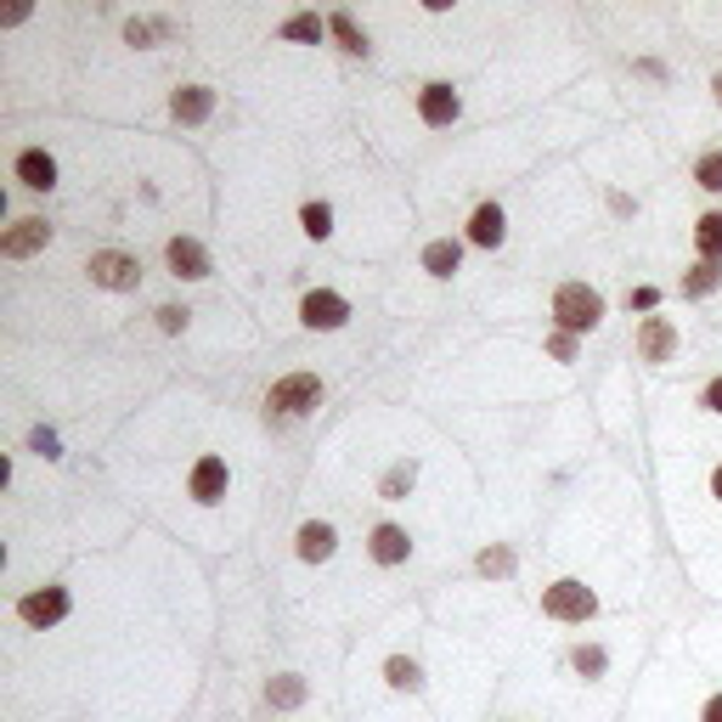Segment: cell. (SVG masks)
Listing matches in <instances>:
<instances>
[{
    "instance_id": "obj_1",
    "label": "cell",
    "mask_w": 722,
    "mask_h": 722,
    "mask_svg": "<svg viewBox=\"0 0 722 722\" xmlns=\"http://www.w3.org/2000/svg\"><path fill=\"white\" fill-rule=\"evenodd\" d=\"M553 322H559V334H593L604 322V293L587 288V282H559V293H553Z\"/></svg>"
},
{
    "instance_id": "obj_2",
    "label": "cell",
    "mask_w": 722,
    "mask_h": 722,
    "mask_svg": "<svg viewBox=\"0 0 722 722\" xmlns=\"http://www.w3.org/2000/svg\"><path fill=\"white\" fill-rule=\"evenodd\" d=\"M316 401H322V378H316V373H288V378L272 384L266 412H272V418H305Z\"/></svg>"
},
{
    "instance_id": "obj_3",
    "label": "cell",
    "mask_w": 722,
    "mask_h": 722,
    "mask_svg": "<svg viewBox=\"0 0 722 722\" xmlns=\"http://www.w3.org/2000/svg\"><path fill=\"white\" fill-rule=\"evenodd\" d=\"M542 610L553 615V621H593L599 615V599H593V587L587 581H553L547 593H542Z\"/></svg>"
},
{
    "instance_id": "obj_4",
    "label": "cell",
    "mask_w": 722,
    "mask_h": 722,
    "mask_svg": "<svg viewBox=\"0 0 722 722\" xmlns=\"http://www.w3.org/2000/svg\"><path fill=\"white\" fill-rule=\"evenodd\" d=\"M85 272H91L96 288L124 293V288H136V282H142V260H136V254H124V249H96Z\"/></svg>"
},
{
    "instance_id": "obj_5",
    "label": "cell",
    "mask_w": 722,
    "mask_h": 722,
    "mask_svg": "<svg viewBox=\"0 0 722 722\" xmlns=\"http://www.w3.org/2000/svg\"><path fill=\"white\" fill-rule=\"evenodd\" d=\"M300 322L305 327H322V334H334V327L350 322V300H345V293H334V288H311L305 300H300Z\"/></svg>"
},
{
    "instance_id": "obj_6",
    "label": "cell",
    "mask_w": 722,
    "mask_h": 722,
    "mask_svg": "<svg viewBox=\"0 0 722 722\" xmlns=\"http://www.w3.org/2000/svg\"><path fill=\"white\" fill-rule=\"evenodd\" d=\"M164 266H170V277H181V282H204L209 277V249L198 238H170L164 243Z\"/></svg>"
},
{
    "instance_id": "obj_7",
    "label": "cell",
    "mask_w": 722,
    "mask_h": 722,
    "mask_svg": "<svg viewBox=\"0 0 722 722\" xmlns=\"http://www.w3.org/2000/svg\"><path fill=\"white\" fill-rule=\"evenodd\" d=\"M46 243H51V226H46L40 215H23V220L7 226V238H0V254H7V260H28V254H40Z\"/></svg>"
},
{
    "instance_id": "obj_8",
    "label": "cell",
    "mask_w": 722,
    "mask_h": 722,
    "mask_svg": "<svg viewBox=\"0 0 722 722\" xmlns=\"http://www.w3.org/2000/svg\"><path fill=\"white\" fill-rule=\"evenodd\" d=\"M17 615L28 627H57L62 615H69V587H40V593H23L17 599Z\"/></svg>"
},
{
    "instance_id": "obj_9",
    "label": "cell",
    "mask_w": 722,
    "mask_h": 722,
    "mask_svg": "<svg viewBox=\"0 0 722 722\" xmlns=\"http://www.w3.org/2000/svg\"><path fill=\"white\" fill-rule=\"evenodd\" d=\"M457 113H464V103H457V91H452L446 80H435V85L418 91V119H423V124L446 130V124H457Z\"/></svg>"
},
{
    "instance_id": "obj_10",
    "label": "cell",
    "mask_w": 722,
    "mask_h": 722,
    "mask_svg": "<svg viewBox=\"0 0 722 722\" xmlns=\"http://www.w3.org/2000/svg\"><path fill=\"white\" fill-rule=\"evenodd\" d=\"M638 356L643 361H672L677 356V322L672 316H643L638 322Z\"/></svg>"
},
{
    "instance_id": "obj_11",
    "label": "cell",
    "mask_w": 722,
    "mask_h": 722,
    "mask_svg": "<svg viewBox=\"0 0 722 722\" xmlns=\"http://www.w3.org/2000/svg\"><path fill=\"white\" fill-rule=\"evenodd\" d=\"M226 485H232V474H226V464H220V457H198V464H192V480H186L192 503L215 508V503L226 497Z\"/></svg>"
},
{
    "instance_id": "obj_12",
    "label": "cell",
    "mask_w": 722,
    "mask_h": 722,
    "mask_svg": "<svg viewBox=\"0 0 722 722\" xmlns=\"http://www.w3.org/2000/svg\"><path fill=\"white\" fill-rule=\"evenodd\" d=\"M293 547H300V559H305V565H322V559H334L339 537H334V525H327V519H305V525H300V537H293Z\"/></svg>"
},
{
    "instance_id": "obj_13",
    "label": "cell",
    "mask_w": 722,
    "mask_h": 722,
    "mask_svg": "<svg viewBox=\"0 0 722 722\" xmlns=\"http://www.w3.org/2000/svg\"><path fill=\"white\" fill-rule=\"evenodd\" d=\"M17 181H23L28 192H51V186H57V158H51L46 147H23V153H17Z\"/></svg>"
},
{
    "instance_id": "obj_14",
    "label": "cell",
    "mask_w": 722,
    "mask_h": 722,
    "mask_svg": "<svg viewBox=\"0 0 722 722\" xmlns=\"http://www.w3.org/2000/svg\"><path fill=\"white\" fill-rule=\"evenodd\" d=\"M170 113H176L181 124H204V119L215 113V91H209V85H181V91L170 96Z\"/></svg>"
},
{
    "instance_id": "obj_15",
    "label": "cell",
    "mask_w": 722,
    "mask_h": 722,
    "mask_svg": "<svg viewBox=\"0 0 722 722\" xmlns=\"http://www.w3.org/2000/svg\"><path fill=\"white\" fill-rule=\"evenodd\" d=\"M503 238H508L503 209H497V204H480V209L469 215V243H474V249H497Z\"/></svg>"
},
{
    "instance_id": "obj_16",
    "label": "cell",
    "mask_w": 722,
    "mask_h": 722,
    "mask_svg": "<svg viewBox=\"0 0 722 722\" xmlns=\"http://www.w3.org/2000/svg\"><path fill=\"white\" fill-rule=\"evenodd\" d=\"M368 553H373L378 565H407L412 542H407V531H401V525H373V542H368Z\"/></svg>"
},
{
    "instance_id": "obj_17",
    "label": "cell",
    "mask_w": 722,
    "mask_h": 722,
    "mask_svg": "<svg viewBox=\"0 0 722 722\" xmlns=\"http://www.w3.org/2000/svg\"><path fill=\"white\" fill-rule=\"evenodd\" d=\"M457 266H464V243H452V238H435L430 249H423V272H430V277H452Z\"/></svg>"
},
{
    "instance_id": "obj_18",
    "label": "cell",
    "mask_w": 722,
    "mask_h": 722,
    "mask_svg": "<svg viewBox=\"0 0 722 722\" xmlns=\"http://www.w3.org/2000/svg\"><path fill=\"white\" fill-rule=\"evenodd\" d=\"M695 249H700V260L722 266V209H711V215L695 220Z\"/></svg>"
},
{
    "instance_id": "obj_19",
    "label": "cell",
    "mask_w": 722,
    "mask_h": 722,
    "mask_svg": "<svg viewBox=\"0 0 722 722\" xmlns=\"http://www.w3.org/2000/svg\"><path fill=\"white\" fill-rule=\"evenodd\" d=\"M327 35H334L350 57H368V28H356L350 12H334V17H327Z\"/></svg>"
},
{
    "instance_id": "obj_20",
    "label": "cell",
    "mask_w": 722,
    "mask_h": 722,
    "mask_svg": "<svg viewBox=\"0 0 722 722\" xmlns=\"http://www.w3.org/2000/svg\"><path fill=\"white\" fill-rule=\"evenodd\" d=\"M384 683H389V688H407V695H418V688H423V666L407 661V654H389V661H384Z\"/></svg>"
},
{
    "instance_id": "obj_21",
    "label": "cell",
    "mask_w": 722,
    "mask_h": 722,
    "mask_svg": "<svg viewBox=\"0 0 722 722\" xmlns=\"http://www.w3.org/2000/svg\"><path fill=\"white\" fill-rule=\"evenodd\" d=\"M266 700L277 706V711H293L305 700V677H293V672H282V677H272V688H266Z\"/></svg>"
},
{
    "instance_id": "obj_22",
    "label": "cell",
    "mask_w": 722,
    "mask_h": 722,
    "mask_svg": "<svg viewBox=\"0 0 722 722\" xmlns=\"http://www.w3.org/2000/svg\"><path fill=\"white\" fill-rule=\"evenodd\" d=\"M717 288H722V266H711V260H700V266L683 277V293H688V300H706V293H717Z\"/></svg>"
},
{
    "instance_id": "obj_23",
    "label": "cell",
    "mask_w": 722,
    "mask_h": 722,
    "mask_svg": "<svg viewBox=\"0 0 722 722\" xmlns=\"http://www.w3.org/2000/svg\"><path fill=\"white\" fill-rule=\"evenodd\" d=\"M124 40H130V46L170 40V23H164V17H130V23H124Z\"/></svg>"
},
{
    "instance_id": "obj_24",
    "label": "cell",
    "mask_w": 722,
    "mask_h": 722,
    "mask_svg": "<svg viewBox=\"0 0 722 722\" xmlns=\"http://www.w3.org/2000/svg\"><path fill=\"white\" fill-rule=\"evenodd\" d=\"M412 480H418V464H396V469H389V474H384V485H378V497H384V503H401V497H407V491H412Z\"/></svg>"
},
{
    "instance_id": "obj_25",
    "label": "cell",
    "mask_w": 722,
    "mask_h": 722,
    "mask_svg": "<svg viewBox=\"0 0 722 722\" xmlns=\"http://www.w3.org/2000/svg\"><path fill=\"white\" fill-rule=\"evenodd\" d=\"M322 35H327V17H316V12H300L282 23V40H322Z\"/></svg>"
},
{
    "instance_id": "obj_26",
    "label": "cell",
    "mask_w": 722,
    "mask_h": 722,
    "mask_svg": "<svg viewBox=\"0 0 722 722\" xmlns=\"http://www.w3.org/2000/svg\"><path fill=\"white\" fill-rule=\"evenodd\" d=\"M300 226H305V238H327V232H334V209H327V204H305L300 209Z\"/></svg>"
},
{
    "instance_id": "obj_27",
    "label": "cell",
    "mask_w": 722,
    "mask_h": 722,
    "mask_svg": "<svg viewBox=\"0 0 722 722\" xmlns=\"http://www.w3.org/2000/svg\"><path fill=\"white\" fill-rule=\"evenodd\" d=\"M695 181H700L706 192H722V147L700 153V164H695Z\"/></svg>"
},
{
    "instance_id": "obj_28",
    "label": "cell",
    "mask_w": 722,
    "mask_h": 722,
    "mask_svg": "<svg viewBox=\"0 0 722 722\" xmlns=\"http://www.w3.org/2000/svg\"><path fill=\"white\" fill-rule=\"evenodd\" d=\"M570 666H576L581 677H599V672H604L610 661H604V649H599V643H581V649L570 654Z\"/></svg>"
},
{
    "instance_id": "obj_29",
    "label": "cell",
    "mask_w": 722,
    "mask_h": 722,
    "mask_svg": "<svg viewBox=\"0 0 722 722\" xmlns=\"http://www.w3.org/2000/svg\"><path fill=\"white\" fill-rule=\"evenodd\" d=\"M480 576H514V553L508 547H485L480 553Z\"/></svg>"
},
{
    "instance_id": "obj_30",
    "label": "cell",
    "mask_w": 722,
    "mask_h": 722,
    "mask_svg": "<svg viewBox=\"0 0 722 722\" xmlns=\"http://www.w3.org/2000/svg\"><path fill=\"white\" fill-rule=\"evenodd\" d=\"M153 316H158V327H164V334H181V327H186V311H181V305H158Z\"/></svg>"
},
{
    "instance_id": "obj_31",
    "label": "cell",
    "mask_w": 722,
    "mask_h": 722,
    "mask_svg": "<svg viewBox=\"0 0 722 722\" xmlns=\"http://www.w3.org/2000/svg\"><path fill=\"white\" fill-rule=\"evenodd\" d=\"M28 452H40V457H62V452H57V435H51V430H35V435H28Z\"/></svg>"
},
{
    "instance_id": "obj_32",
    "label": "cell",
    "mask_w": 722,
    "mask_h": 722,
    "mask_svg": "<svg viewBox=\"0 0 722 722\" xmlns=\"http://www.w3.org/2000/svg\"><path fill=\"white\" fill-rule=\"evenodd\" d=\"M627 305H633V311H654V305H661V293H654V288H633Z\"/></svg>"
},
{
    "instance_id": "obj_33",
    "label": "cell",
    "mask_w": 722,
    "mask_h": 722,
    "mask_svg": "<svg viewBox=\"0 0 722 722\" xmlns=\"http://www.w3.org/2000/svg\"><path fill=\"white\" fill-rule=\"evenodd\" d=\"M559 361H576V334H553V345H547Z\"/></svg>"
},
{
    "instance_id": "obj_34",
    "label": "cell",
    "mask_w": 722,
    "mask_h": 722,
    "mask_svg": "<svg viewBox=\"0 0 722 722\" xmlns=\"http://www.w3.org/2000/svg\"><path fill=\"white\" fill-rule=\"evenodd\" d=\"M700 407L722 418V378H711V384H706V396H700Z\"/></svg>"
},
{
    "instance_id": "obj_35",
    "label": "cell",
    "mask_w": 722,
    "mask_h": 722,
    "mask_svg": "<svg viewBox=\"0 0 722 722\" xmlns=\"http://www.w3.org/2000/svg\"><path fill=\"white\" fill-rule=\"evenodd\" d=\"M700 722H722V695H711V700H706V711H700Z\"/></svg>"
},
{
    "instance_id": "obj_36",
    "label": "cell",
    "mask_w": 722,
    "mask_h": 722,
    "mask_svg": "<svg viewBox=\"0 0 722 722\" xmlns=\"http://www.w3.org/2000/svg\"><path fill=\"white\" fill-rule=\"evenodd\" d=\"M711 497H717V503H722V464H717V469H711Z\"/></svg>"
},
{
    "instance_id": "obj_37",
    "label": "cell",
    "mask_w": 722,
    "mask_h": 722,
    "mask_svg": "<svg viewBox=\"0 0 722 722\" xmlns=\"http://www.w3.org/2000/svg\"><path fill=\"white\" fill-rule=\"evenodd\" d=\"M711 91H717V103H722V74H717V80H711Z\"/></svg>"
}]
</instances>
